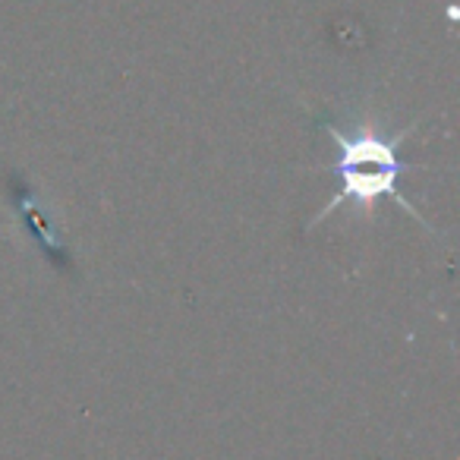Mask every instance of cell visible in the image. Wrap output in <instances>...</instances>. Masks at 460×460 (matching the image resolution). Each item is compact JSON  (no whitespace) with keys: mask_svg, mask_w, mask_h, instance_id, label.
I'll list each match as a JSON object with an SVG mask.
<instances>
[{"mask_svg":"<svg viewBox=\"0 0 460 460\" xmlns=\"http://www.w3.org/2000/svg\"><path fill=\"white\" fill-rule=\"evenodd\" d=\"M325 129L332 133L334 146H338V161L325 171L338 173L341 186L332 199L325 202V208L309 221V227L328 217L334 208L341 205L353 202L357 208H372L382 196L394 199L407 215H413L420 224L422 215L401 190V173H403V164L397 158V146L403 142L407 133H397V136H385L378 133L376 127L369 123H357V127L344 129V127H334V123H325Z\"/></svg>","mask_w":460,"mask_h":460,"instance_id":"cell-1","label":"cell"}]
</instances>
